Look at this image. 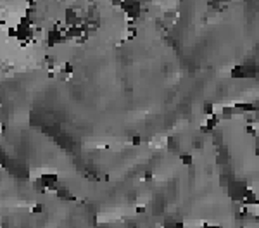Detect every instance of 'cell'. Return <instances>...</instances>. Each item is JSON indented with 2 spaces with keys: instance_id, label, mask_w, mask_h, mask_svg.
Masks as SVG:
<instances>
[{
  "instance_id": "1",
  "label": "cell",
  "mask_w": 259,
  "mask_h": 228,
  "mask_svg": "<svg viewBox=\"0 0 259 228\" xmlns=\"http://www.w3.org/2000/svg\"><path fill=\"white\" fill-rule=\"evenodd\" d=\"M31 213H33V214H36V213H42V206H40V204H36V206H33V209H31Z\"/></svg>"
},
{
  "instance_id": "2",
  "label": "cell",
  "mask_w": 259,
  "mask_h": 228,
  "mask_svg": "<svg viewBox=\"0 0 259 228\" xmlns=\"http://www.w3.org/2000/svg\"><path fill=\"white\" fill-rule=\"evenodd\" d=\"M182 159H183V162H185V164H190V162H192V157H190V156H183Z\"/></svg>"
}]
</instances>
